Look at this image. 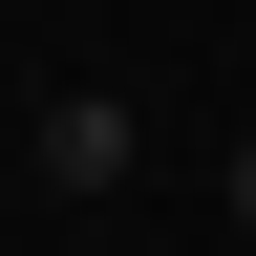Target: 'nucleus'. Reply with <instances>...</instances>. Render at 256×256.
I'll return each mask as SVG.
<instances>
[{
    "instance_id": "f257e3e1",
    "label": "nucleus",
    "mask_w": 256,
    "mask_h": 256,
    "mask_svg": "<svg viewBox=\"0 0 256 256\" xmlns=\"http://www.w3.org/2000/svg\"><path fill=\"white\" fill-rule=\"evenodd\" d=\"M43 192H128V107H107V86L43 107Z\"/></svg>"
},
{
    "instance_id": "f03ea898",
    "label": "nucleus",
    "mask_w": 256,
    "mask_h": 256,
    "mask_svg": "<svg viewBox=\"0 0 256 256\" xmlns=\"http://www.w3.org/2000/svg\"><path fill=\"white\" fill-rule=\"evenodd\" d=\"M235 235H256V128H235Z\"/></svg>"
}]
</instances>
